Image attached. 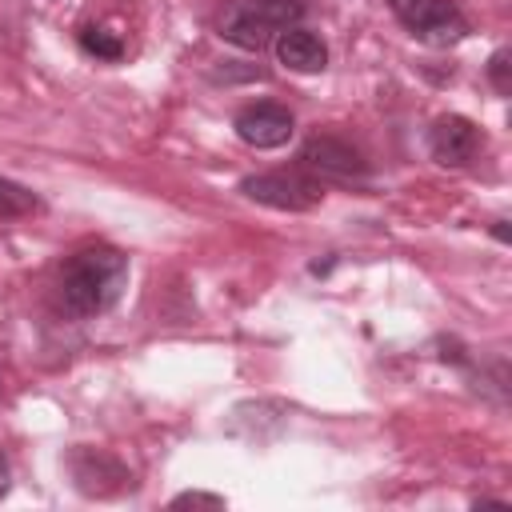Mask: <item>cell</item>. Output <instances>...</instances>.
<instances>
[{
    "instance_id": "cell-12",
    "label": "cell",
    "mask_w": 512,
    "mask_h": 512,
    "mask_svg": "<svg viewBox=\"0 0 512 512\" xmlns=\"http://www.w3.org/2000/svg\"><path fill=\"white\" fill-rule=\"evenodd\" d=\"M36 208H40V200H36V192H32V188H24V184H16V180L0 176V220L32 216Z\"/></svg>"
},
{
    "instance_id": "cell-14",
    "label": "cell",
    "mask_w": 512,
    "mask_h": 512,
    "mask_svg": "<svg viewBox=\"0 0 512 512\" xmlns=\"http://www.w3.org/2000/svg\"><path fill=\"white\" fill-rule=\"evenodd\" d=\"M224 508V496H216V492H180V496H172V508Z\"/></svg>"
},
{
    "instance_id": "cell-2",
    "label": "cell",
    "mask_w": 512,
    "mask_h": 512,
    "mask_svg": "<svg viewBox=\"0 0 512 512\" xmlns=\"http://www.w3.org/2000/svg\"><path fill=\"white\" fill-rule=\"evenodd\" d=\"M388 8L416 40L432 48H448L468 36V20L452 0H388Z\"/></svg>"
},
{
    "instance_id": "cell-10",
    "label": "cell",
    "mask_w": 512,
    "mask_h": 512,
    "mask_svg": "<svg viewBox=\"0 0 512 512\" xmlns=\"http://www.w3.org/2000/svg\"><path fill=\"white\" fill-rule=\"evenodd\" d=\"M76 44H80V52L92 56V60H104V64L124 60V40H120L112 28H104V24H80Z\"/></svg>"
},
{
    "instance_id": "cell-8",
    "label": "cell",
    "mask_w": 512,
    "mask_h": 512,
    "mask_svg": "<svg viewBox=\"0 0 512 512\" xmlns=\"http://www.w3.org/2000/svg\"><path fill=\"white\" fill-rule=\"evenodd\" d=\"M272 48H276V60H280L288 72L312 76V72H324V68H328V44H324V40H320L312 28L292 24V28L276 32Z\"/></svg>"
},
{
    "instance_id": "cell-15",
    "label": "cell",
    "mask_w": 512,
    "mask_h": 512,
    "mask_svg": "<svg viewBox=\"0 0 512 512\" xmlns=\"http://www.w3.org/2000/svg\"><path fill=\"white\" fill-rule=\"evenodd\" d=\"M12 488V468H8V456L0 452V496Z\"/></svg>"
},
{
    "instance_id": "cell-1",
    "label": "cell",
    "mask_w": 512,
    "mask_h": 512,
    "mask_svg": "<svg viewBox=\"0 0 512 512\" xmlns=\"http://www.w3.org/2000/svg\"><path fill=\"white\" fill-rule=\"evenodd\" d=\"M124 284H128V256L112 244H88L60 264L56 296L68 316L92 320L104 316L124 296Z\"/></svg>"
},
{
    "instance_id": "cell-9",
    "label": "cell",
    "mask_w": 512,
    "mask_h": 512,
    "mask_svg": "<svg viewBox=\"0 0 512 512\" xmlns=\"http://www.w3.org/2000/svg\"><path fill=\"white\" fill-rule=\"evenodd\" d=\"M216 32H220L228 44L244 48V52H264V48H268V40L276 36L272 28H264V24H260V16H256L244 0H236V4H228V8L220 12Z\"/></svg>"
},
{
    "instance_id": "cell-13",
    "label": "cell",
    "mask_w": 512,
    "mask_h": 512,
    "mask_svg": "<svg viewBox=\"0 0 512 512\" xmlns=\"http://www.w3.org/2000/svg\"><path fill=\"white\" fill-rule=\"evenodd\" d=\"M488 80H492V88H496L500 96L512 92V52H508V48H496V52L488 56Z\"/></svg>"
},
{
    "instance_id": "cell-11",
    "label": "cell",
    "mask_w": 512,
    "mask_h": 512,
    "mask_svg": "<svg viewBox=\"0 0 512 512\" xmlns=\"http://www.w3.org/2000/svg\"><path fill=\"white\" fill-rule=\"evenodd\" d=\"M256 16H260V24L264 28H272V32H284V28H292V24H300L304 20V0H244Z\"/></svg>"
},
{
    "instance_id": "cell-4",
    "label": "cell",
    "mask_w": 512,
    "mask_h": 512,
    "mask_svg": "<svg viewBox=\"0 0 512 512\" xmlns=\"http://www.w3.org/2000/svg\"><path fill=\"white\" fill-rule=\"evenodd\" d=\"M300 168L308 172V176H316V180H344V184H364L368 180V160L348 144V140H340V136H308L304 144H300Z\"/></svg>"
},
{
    "instance_id": "cell-16",
    "label": "cell",
    "mask_w": 512,
    "mask_h": 512,
    "mask_svg": "<svg viewBox=\"0 0 512 512\" xmlns=\"http://www.w3.org/2000/svg\"><path fill=\"white\" fill-rule=\"evenodd\" d=\"M492 236H496L500 244H508V220H496V224H492Z\"/></svg>"
},
{
    "instance_id": "cell-7",
    "label": "cell",
    "mask_w": 512,
    "mask_h": 512,
    "mask_svg": "<svg viewBox=\"0 0 512 512\" xmlns=\"http://www.w3.org/2000/svg\"><path fill=\"white\" fill-rule=\"evenodd\" d=\"M68 472H72V484L84 496H116L132 484L128 468L104 448H76L68 456Z\"/></svg>"
},
{
    "instance_id": "cell-3",
    "label": "cell",
    "mask_w": 512,
    "mask_h": 512,
    "mask_svg": "<svg viewBox=\"0 0 512 512\" xmlns=\"http://www.w3.org/2000/svg\"><path fill=\"white\" fill-rule=\"evenodd\" d=\"M240 196L256 200L264 208H280V212H308L324 200V184L316 176L300 172H260V176H244L240 180Z\"/></svg>"
},
{
    "instance_id": "cell-5",
    "label": "cell",
    "mask_w": 512,
    "mask_h": 512,
    "mask_svg": "<svg viewBox=\"0 0 512 512\" xmlns=\"http://www.w3.org/2000/svg\"><path fill=\"white\" fill-rule=\"evenodd\" d=\"M232 128H236V136H240L248 148L268 152V148H284V144L292 140L296 116H292L284 104H276V100H256V104H244V108L232 116Z\"/></svg>"
},
{
    "instance_id": "cell-6",
    "label": "cell",
    "mask_w": 512,
    "mask_h": 512,
    "mask_svg": "<svg viewBox=\"0 0 512 512\" xmlns=\"http://www.w3.org/2000/svg\"><path fill=\"white\" fill-rule=\"evenodd\" d=\"M480 128L468 120V116H436L432 128H428V156L444 168H468L480 152Z\"/></svg>"
}]
</instances>
